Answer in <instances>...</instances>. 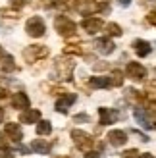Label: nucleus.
Returning a JSON list of instances; mask_svg holds the SVG:
<instances>
[{
  "instance_id": "nucleus-1",
  "label": "nucleus",
  "mask_w": 156,
  "mask_h": 158,
  "mask_svg": "<svg viewBox=\"0 0 156 158\" xmlns=\"http://www.w3.org/2000/svg\"><path fill=\"white\" fill-rule=\"evenodd\" d=\"M54 29H56L62 37H69V35H75L77 27L68 15H56V19H54Z\"/></svg>"
},
{
  "instance_id": "nucleus-2",
  "label": "nucleus",
  "mask_w": 156,
  "mask_h": 158,
  "mask_svg": "<svg viewBox=\"0 0 156 158\" xmlns=\"http://www.w3.org/2000/svg\"><path fill=\"white\" fill-rule=\"evenodd\" d=\"M25 31H27V35L31 37H43L44 35V31H46V25H44V21L43 18H39V15H33V18H29L27 23H25Z\"/></svg>"
},
{
  "instance_id": "nucleus-3",
  "label": "nucleus",
  "mask_w": 156,
  "mask_h": 158,
  "mask_svg": "<svg viewBox=\"0 0 156 158\" xmlns=\"http://www.w3.org/2000/svg\"><path fill=\"white\" fill-rule=\"evenodd\" d=\"M72 139H73V143L77 148H81V151H89V148L95 145V141L91 139L89 133H85L81 129H73L72 131Z\"/></svg>"
},
{
  "instance_id": "nucleus-4",
  "label": "nucleus",
  "mask_w": 156,
  "mask_h": 158,
  "mask_svg": "<svg viewBox=\"0 0 156 158\" xmlns=\"http://www.w3.org/2000/svg\"><path fill=\"white\" fill-rule=\"evenodd\" d=\"M48 56V48L43 44H33V46H27L25 50H23V58H25L27 62H35L39 58H44Z\"/></svg>"
},
{
  "instance_id": "nucleus-5",
  "label": "nucleus",
  "mask_w": 156,
  "mask_h": 158,
  "mask_svg": "<svg viewBox=\"0 0 156 158\" xmlns=\"http://www.w3.org/2000/svg\"><path fill=\"white\" fill-rule=\"evenodd\" d=\"M133 114H135L137 122L141 123L143 127H146V129H156V116L149 114V112H146V110H143V108H135Z\"/></svg>"
},
{
  "instance_id": "nucleus-6",
  "label": "nucleus",
  "mask_w": 156,
  "mask_h": 158,
  "mask_svg": "<svg viewBox=\"0 0 156 158\" xmlns=\"http://www.w3.org/2000/svg\"><path fill=\"white\" fill-rule=\"evenodd\" d=\"M125 72H127V75L131 79H135V81H141V79L146 77V69H145V66L139 64V62H129Z\"/></svg>"
},
{
  "instance_id": "nucleus-7",
  "label": "nucleus",
  "mask_w": 156,
  "mask_h": 158,
  "mask_svg": "<svg viewBox=\"0 0 156 158\" xmlns=\"http://www.w3.org/2000/svg\"><path fill=\"white\" fill-rule=\"evenodd\" d=\"M81 27H83L85 31H87L89 35H95V33H98V31H102L104 21L100 19V18H87V19H83Z\"/></svg>"
},
{
  "instance_id": "nucleus-8",
  "label": "nucleus",
  "mask_w": 156,
  "mask_h": 158,
  "mask_svg": "<svg viewBox=\"0 0 156 158\" xmlns=\"http://www.w3.org/2000/svg\"><path fill=\"white\" fill-rule=\"evenodd\" d=\"M108 141H110V145H114V147H123L127 143V133L121 131V129H112L108 133Z\"/></svg>"
},
{
  "instance_id": "nucleus-9",
  "label": "nucleus",
  "mask_w": 156,
  "mask_h": 158,
  "mask_svg": "<svg viewBox=\"0 0 156 158\" xmlns=\"http://www.w3.org/2000/svg\"><path fill=\"white\" fill-rule=\"evenodd\" d=\"M98 116H100V123L102 125H110L118 120V112L112 108H98Z\"/></svg>"
},
{
  "instance_id": "nucleus-10",
  "label": "nucleus",
  "mask_w": 156,
  "mask_h": 158,
  "mask_svg": "<svg viewBox=\"0 0 156 158\" xmlns=\"http://www.w3.org/2000/svg\"><path fill=\"white\" fill-rule=\"evenodd\" d=\"M72 69H73V62H69V60H60V62H56V72H58L60 79H69Z\"/></svg>"
},
{
  "instance_id": "nucleus-11",
  "label": "nucleus",
  "mask_w": 156,
  "mask_h": 158,
  "mask_svg": "<svg viewBox=\"0 0 156 158\" xmlns=\"http://www.w3.org/2000/svg\"><path fill=\"white\" fill-rule=\"evenodd\" d=\"M4 131H6V135L8 137H10L12 141H15V143H19V141H21V127H19V123H6L4 125Z\"/></svg>"
},
{
  "instance_id": "nucleus-12",
  "label": "nucleus",
  "mask_w": 156,
  "mask_h": 158,
  "mask_svg": "<svg viewBox=\"0 0 156 158\" xmlns=\"http://www.w3.org/2000/svg\"><path fill=\"white\" fill-rule=\"evenodd\" d=\"M96 50L100 52V54H104V56H106V54H112L114 52V48H116V46H114V43L110 41V39H96Z\"/></svg>"
},
{
  "instance_id": "nucleus-13",
  "label": "nucleus",
  "mask_w": 156,
  "mask_h": 158,
  "mask_svg": "<svg viewBox=\"0 0 156 158\" xmlns=\"http://www.w3.org/2000/svg\"><path fill=\"white\" fill-rule=\"evenodd\" d=\"M39 120H41V112L39 110H25V112H21L19 116V122L21 123H37Z\"/></svg>"
},
{
  "instance_id": "nucleus-14",
  "label": "nucleus",
  "mask_w": 156,
  "mask_h": 158,
  "mask_svg": "<svg viewBox=\"0 0 156 158\" xmlns=\"http://www.w3.org/2000/svg\"><path fill=\"white\" fill-rule=\"evenodd\" d=\"M73 102H75V94H66V97H62V98L56 102V110H58V112H62V114H66L68 108L72 106Z\"/></svg>"
},
{
  "instance_id": "nucleus-15",
  "label": "nucleus",
  "mask_w": 156,
  "mask_h": 158,
  "mask_svg": "<svg viewBox=\"0 0 156 158\" xmlns=\"http://www.w3.org/2000/svg\"><path fill=\"white\" fill-rule=\"evenodd\" d=\"M12 106L14 108H29V98H27V94L25 93H15L14 97H12Z\"/></svg>"
},
{
  "instance_id": "nucleus-16",
  "label": "nucleus",
  "mask_w": 156,
  "mask_h": 158,
  "mask_svg": "<svg viewBox=\"0 0 156 158\" xmlns=\"http://www.w3.org/2000/svg\"><path fill=\"white\" fill-rule=\"evenodd\" d=\"M89 85L92 87V89H102V87H112V79L110 77H91L89 79Z\"/></svg>"
},
{
  "instance_id": "nucleus-17",
  "label": "nucleus",
  "mask_w": 156,
  "mask_h": 158,
  "mask_svg": "<svg viewBox=\"0 0 156 158\" xmlns=\"http://www.w3.org/2000/svg\"><path fill=\"white\" fill-rule=\"evenodd\" d=\"M133 48H135V54L137 56H146V54L150 52V44L146 43V41H143V39H137V41L133 43Z\"/></svg>"
},
{
  "instance_id": "nucleus-18",
  "label": "nucleus",
  "mask_w": 156,
  "mask_h": 158,
  "mask_svg": "<svg viewBox=\"0 0 156 158\" xmlns=\"http://www.w3.org/2000/svg\"><path fill=\"white\" fill-rule=\"evenodd\" d=\"M31 148H33L35 152H39V154H48L50 152V143H46L43 139H35L33 143H31Z\"/></svg>"
},
{
  "instance_id": "nucleus-19",
  "label": "nucleus",
  "mask_w": 156,
  "mask_h": 158,
  "mask_svg": "<svg viewBox=\"0 0 156 158\" xmlns=\"http://www.w3.org/2000/svg\"><path fill=\"white\" fill-rule=\"evenodd\" d=\"M50 131H52V125H50V122H46V120L39 122V125H37V133H39V135H48Z\"/></svg>"
},
{
  "instance_id": "nucleus-20",
  "label": "nucleus",
  "mask_w": 156,
  "mask_h": 158,
  "mask_svg": "<svg viewBox=\"0 0 156 158\" xmlns=\"http://www.w3.org/2000/svg\"><path fill=\"white\" fill-rule=\"evenodd\" d=\"M106 31H108V35H112V37H120L121 35V27L118 25V23H108Z\"/></svg>"
},
{
  "instance_id": "nucleus-21",
  "label": "nucleus",
  "mask_w": 156,
  "mask_h": 158,
  "mask_svg": "<svg viewBox=\"0 0 156 158\" xmlns=\"http://www.w3.org/2000/svg\"><path fill=\"white\" fill-rule=\"evenodd\" d=\"M2 68H4V72H14V69H15L14 58H12V56H4V60H2Z\"/></svg>"
},
{
  "instance_id": "nucleus-22",
  "label": "nucleus",
  "mask_w": 156,
  "mask_h": 158,
  "mask_svg": "<svg viewBox=\"0 0 156 158\" xmlns=\"http://www.w3.org/2000/svg\"><path fill=\"white\" fill-rule=\"evenodd\" d=\"M121 158H139V152L135 151V148H133V151H125L121 154Z\"/></svg>"
},
{
  "instance_id": "nucleus-23",
  "label": "nucleus",
  "mask_w": 156,
  "mask_h": 158,
  "mask_svg": "<svg viewBox=\"0 0 156 158\" xmlns=\"http://www.w3.org/2000/svg\"><path fill=\"white\" fill-rule=\"evenodd\" d=\"M64 52L66 54H81V48H77V46H66Z\"/></svg>"
},
{
  "instance_id": "nucleus-24",
  "label": "nucleus",
  "mask_w": 156,
  "mask_h": 158,
  "mask_svg": "<svg viewBox=\"0 0 156 158\" xmlns=\"http://www.w3.org/2000/svg\"><path fill=\"white\" fill-rule=\"evenodd\" d=\"M27 4V0H10V6H14V8H23Z\"/></svg>"
},
{
  "instance_id": "nucleus-25",
  "label": "nucleus",
  "mask_w": 156,
  "mask_h": 158,
  "mask_svg": "<svg viewBox=\"0 0 156 158\" xmlns=\"http://www.w3.org/2000/svg\"><path fill=\"white\" fill-rule=\"evenodd\" d=\"M87 120H89L87 114H77V116L73 118V122H87Z\"/></svg>"
},
{
  "instance_id": "nucleus-26",
  "label": "nucleus",
  "mask_w": 156,
  "mask_h": 158,
  "mask_svg": "<svg viewBox=\"0 0 156 158\" xmlns=\"http://www.w3.org/2000/svg\"><path fill=\"white\" fill-rule=\"evenodd\" d=\"M108 68V64H95V69L96 72H100V69H106Z\"/></svg>"
},
{
  "instance_id": "nucleus-27",
  "label": "nucleus",
  "mask_w": 156,
  "mask_h": 158,
  "mask_svg": "<svg viewBox=\"0 0 156 158\" xmlns=\"http://www.w3.org/2000/svg\"><path fill=\"white\" fill-rule=\"evenodd\" d=\"M133 135H137L141 141H149V139H146V135H143V133H139V131H133Z\"/></svg>"
},
{
  "instance_id": "nucleus-28",
  "label": "nucleus",
  "mask_w": 156,
  "mask_h": 158,
  "mask_svg": "<svg viewBox=\"0 0 156 158\" xmlns=\"http://www.w3.org/2000/svg\"><path fill=\"white\" fill-rule=\"evenodd\" d=\"M85 158H100L96 152H87V154H85Z\"/></svg>"
},
{
  "instance_id": "nucleus-29",
  "label": "nucleus",
  "mask_w": 156,
  "mask_h": 158,
  "mask_svg": "<svg viewBox=\"0 0 156 158\" xmlns=\"http://www.w3.org/2000/svg\"><path fill=\"white\" fill-rule=\"evenodd\" d=\"M4 56H6V54H4V46H0V62L4 60Z\"/></svg>"
},
{
  "instance_id": "nucleus-30",
  "label": "nucleus",
  "mask_w": 156,
  "mask_h": 158,
  "mask_svg": "<svg viewBox=\"0 0 156 158\" xmlns=\"http://www.w3.org/2000/svg\"><path fill=\"white\" fill-rule=\"evenodd\" d=\"M129 2H131V0H120V4H121V6H129Z\"/></svg>"
},
{
  "instance_id": "nucleus-31",
  "label": "nucleus",
  "mask_w": 156,
  "mask_h": 158,
  "mask_svg": "<svg viewBox=\"0 0 156 158\" xmlns=\"http://www.w3.org/2000/svg\"><path fill=\"white\" fill-rule=\"evenodd\" d=\"M149 106H150V108H154V110H156V100H150V102H149Z\"/></svg>"
},
{
  "instance_id": "nucleus-32",
  "label": "nucleus",
  "mask_w": 156,
  "mask_h": 158,
  "mask_svg": "<svg viewBox=\"0 0 156 158\" xmlns=\"http://www.w3.org/2000/svg\"><path fill=\"white\" fill-rule=\"evenodd\" d=\"M2 118H4V108L0 106V120H2Z\"/></svg>"
},
{
  "instance_id": "nucleus-33",
  "label": "nucleus",
  "mask_w": 156,
  "mask_h": 158,
  "mask_svg": "<svg viewBox=\"0 0 156 158\" xmlns=\"http://www.w3.org/2000/svg\"><path fill=\"white\" fill-rule=\"evenodd\" d=\"M139 158H154V156H150V154H141Z\"/></svg>"
},
{
  "instance_id": "nucleus-34",
  "label": "nucleus",
  "mask_w": 156,
  "mask_h": 158,
  "mask_svg": "<svg viewBox=\"0 0 156 158\" xmlns=\"http://www.w3.org/2000/svg\"><path fill=\"white\" fill-rule=\"evenodd\" d=\"M56 158H69V156H56Z\"/></svg>"
},
{
  "instance_id": "nucleus-35",
  "label": "nucleus",
  "mask_w": 156,
  "mask_h": 158,
  "mask_svg": "<svg viewBox=\"0 0 156 158\" xmlns=\"http://www.w3.org/2000/svg\"><path fill=\"white\" fill-rule=\"evenodd\" d=\"M0 141H2V135H0Z\"/></svg>"
},
{
  "instance_id": "nucleus-36",
  "label": "nucleus",
  "mask_w": 156,
  "mask_h": 158,
  "mask_svg": "<svg viewBox=\"0 0 156 158\" xmlns=\"http://www.w3.org/2000/svg\"><path fill=\"white\" fill-rule=\"evenodd\" d=\"M143 2H146V0H143Z\"/></svg>"
}]
</instances>
